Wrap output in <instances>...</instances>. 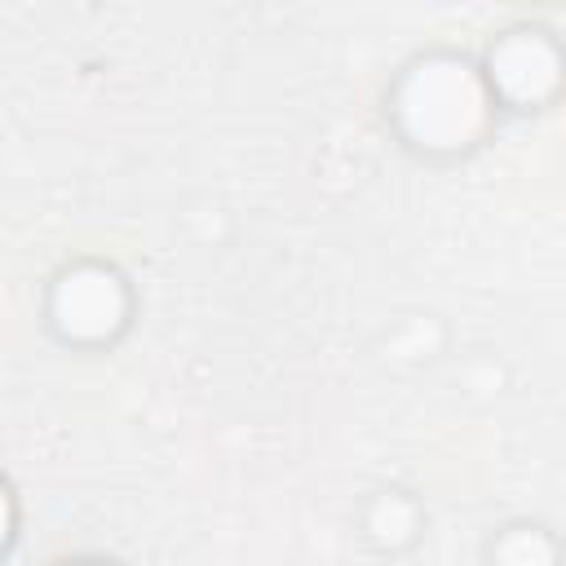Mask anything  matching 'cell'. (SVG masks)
<instances>
[{"instance_id": "obj_4", "label": "cell", "mask_w": 566, "mask_h": 566, "mask_svg": "<svg viewBox=\"0 0 566 566\" xmlns=\"http://www.w3.org/2000/svg\"><path fill=\"white\" fill-rule=\"evenodd\" d=\"M363 535L380 553H402L420 535V504L398 486L376 491L367 500V509H363Z\"/></svg>"}, {"instance_id": "obj_2", "label": "cell", "mask_w": 566, "mask_h": 566, "mask_svg": "<svg viewBox=\"0 0 566 566\" xmlns=\"http://www.w3.org/2000/svg\"><path fill=\"white\" fill-rule=\"evenodd\" d=\"M133 323V283L119 265L80 256L66 261L44 292V327L66 349H106Z\"/></svg>"}, {"instance_id": "obj_6", "label": "cell", "mask_w": 566, "mask_h": 566, "mask_svg": "<svg viewBox=\"0 0 566 566\" xmlns=\"http://www.w3.org/2000/svg\"><path fill=\"white\" fill-rule=\"evenodd\" d=\"M18 522H22L18 491H13V482L0 473V557H4V553H9V544L18 539Z\"/></svg>"}, {"instance_id": "obj_1", "label": "cell", "mask_w": 566, "mask_h": 566, "mask_svg": "<svg viewBox=\"0 0 566 566\" xmlns=\"http://www.w3.org/2000/svg\"><path fill=\"white\" fill-rule=\"evenodd\" d=\"M495 97L482 66L455 49L416 53L389 84V124L394 133L429 159H455L486 142L495 128Z\"/></svg>"}, {"instance_id": "obj_5", "label": "cell", "mask_w": 566, "mask_h": 566, "mask_svg": "<svg viewBox=\"0 0 566 566\" xmlns=\"http://www.w3.org/2000/svg\"><path fill=\"white\" fill-rule=\"evenodd\" d=\"M486 557L500 566H548L557 562V539L539 522H509L504 531L491 535Z\"/></svg>"}, {"instance_id": "obj_3", "label": "cell", "mask_w": 566, "mask_h": 566, "mask_svg": "<svg viewBox=\"0 0 566 566\" xmlns=\"http://www.w3.org/2000/svg\"><path fill=\"white\" fill-rule=\"evenodd\" d=\"M482 75L500 111H544L562 88V44L548 27H509L482 53Z\"/></svg>"}]
</instances>
